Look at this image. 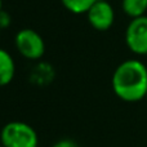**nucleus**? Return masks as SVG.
<instances>
[{
  "instance_id": "nucleus-1",
  "label": "nucleus",
  "mask_w": 147,
  "mask_h": 147,
  "mask_svg": "<svg viewBox=\"0 0 147 147\" xmlns=\"http://www.w3.org/2000/svg\"><path fill=\"white\" fill-rule=\"evenodd\" d=\"M112 90L125 102H138L147 96V67L138 59H127L114 71Z\"/></svg>"
},
{
  "instance_id": "nucleus-2",
  "label": "nucleus",
  "mask_w": 147,
  "mask_h": 147,
  "mask_svg": "<svg viewBox=\"0 0 147 147\" xmlns=\"http://www.w3.org/2000/svg\"><path fill=\"white\" fill-rule=\"evenodd\" d=\"M0 143L4 147H38L39 138L31 125L23 121H10L1 128Z\"/></svg>"
},
{
  "instance_id": "nucleus-3",
  "label": "nucleus",
  "mask_w": 147,
  "mask_h": 147,
  "mask_svg": "<svg viewBox=\"0 0 147 147\" xmlns=\"http://www.w3.org/2000/svg\"><path fill=\"white\" fill-rule=\"evenodd\" d=\"M14 43L18 52L27 59H40L45 53L43 38L32 28H22L16 34Z\"/></svg>"
},
{
  "instance_id": "nucleus-4",
  "label": "nucleus",
  "mask_w": 147,
  "mask_h": 147,
  "mask_svg": "<svg viewBox=\"0 0 147 147\" xmlns=\"http://www.w3.org/2000/svg\"><path fill=\"white\" fill-rule=\"evenodd\" d=\"M127 47L138 56H147V16L133 18L125 30Z\"/></svg>"
},
{
  "instance_id": "nucleus-5",
  "label": "nucleus",
  "mask_w": 147,
  "mask_h": 147,
  "mask_svg": "<svg viewBox=\"0 0 147 147\" xmlns=\"http://www.w3.org/2000/svg\"><path fill=\"white\" fill-rule=\"evenodd\" d=\"M88 21L93 28L98 31H106L114 25L115 12L112 5L107 0L96 1L94 5L86 13Z\"/></svg>"
},
{
  "instance_id": "nucleus-6",
  "label": "nucleus",
  "mask_w": 147,
  "mask_h": 147,
  "mask_svg": "<svg viewBox=\"0 0 147 147\" xmlns=\"http://www.w3.org/2000/svg\"><path fill=\"white\" fill-rule=\"evenodd\" d=\"M16 74V63L7 51L0 48V86H5L13 80Z\"/></svg>"
},
{
  "instance_id": "nucleus-7",
  "label": "nucleus",
  "mask_w": 147,
  "mask_h": 147,
  "mask_svg": "<svg viewBox=\"0 0 147 147\" xmlns=\"http://www.w3.org/2000/svg\"><path fill=\"white\" fill-rule=\"evenodd\" d=\"M121 8L132 20L142 17L147 10V0H121Z\"/></svg>"
},
{
  "instance_id": "nucleus-8",
  "label": "nucleus",
  "mask_w": 147,
  "mask_h": 147,
  "mask_svg": "<svg viewBox=\"0 0 147 147\" xmlns=\"http://www.w3.org/2000/svg\"><path fill=\"white\" fill-rule=\"evenodd\" d=\"M63 7L74 14L88 13L97 0H61Z\"/></svg>"
},
{
  "instance_id": "nucleus-9",
  "label": "nucleus",
  "mask_w": 147,
  "mask_h": 147,
  "mask_svg": "<svg viewBox=\"0 0 147 147\" xmlns=\"http://www.w3.org/2000/svg\"><path fill=\"white\" fill-rule=\"evenodd\" d=\"M52 147H80L75 141L70 140V138H65V140H61L58 142H56Z\"/></svg>"
},
{
  "instance_id": "nucleus-10",
  "label": "nucleus",
  "mask_w": 147,
  "mask_h": 147,
  "mask_svg": "<svg viewBox=\"0 0 147 147\" xmlns=\"http://www.w3.org/2000/svg\"><path fill=\"white\" fill-rule=\"evenodd\" d=\"M10 25V16L8 13H5L4 10L0 12V30L8 27Z\"/></svg>"
},
{
  "instance_id": "nucleus-11",
  "label": "nucleus",
  "mask_w": 147,
  "mask_h": 147,
  "mask_svg": "<svg viewBox=\"0 0 147 147\" xmlns=\"http://www.w3.org/2000/svg\"><path fill=\"white\" fill-rule=\"evenodd\" d=\"M3 10V0H0V12Z\"/></svg>"
},
{
  "instance_id": "nucleus-12",
  "label": "nucleus",
  "mask_w": 147,
  "mask_h": 147,
  "mask_svg": "<svg viewBox=\"0 0 147 147\" xmlns=\"http://www.w3.org/2000/svg\"><path fill=\"white\" fill-rule=\"evenodd\" d=\"M0 147H4V146H3V145H1V143H0Z\"/></svg>"
},
{
  "instance_id": "nucleus-13",
  "label": "nucleus",
  "mask_w": 147,
  "mask_h": 147,
  "mask_svg": "<svg viewBox=\"0 0 147 147\" xmlns=\"http://www.w3.org/2000/svg\"><path fill=\"white\" fill-rule=\"evenodd\" d=\"M97 1H102V0H97Z\"/></svg>"
},
{
  "instance_id": "nucleus-14",
  "label": "nucleus",
  "mask_w": 147,
  "mask_h": 147,
  "mask_svg": "<svg viewBox=\"0 0 147 147\" xmlns=\"http://www.w3.org/2000/svg\"><path fill=\"white\" fill-rule=\"evenodd\" d=\"M146 98H147V96H146Z\"/></svg>"
},
{
  "instance_id": "nucleus-15",
  "label": "nucleus",
  "mask_w": 147,
  "mask_h": 147,
  "mask_svg": "<svg viewBox=\"0 0 147 147\" xmlns=\"http://www.w3.org/2000/svg\"><path fill=\"white\" fill-rule=\"evenodd\" d=\"M0 31H1V30H0Z\"/></svg>"
}]
</instances>
